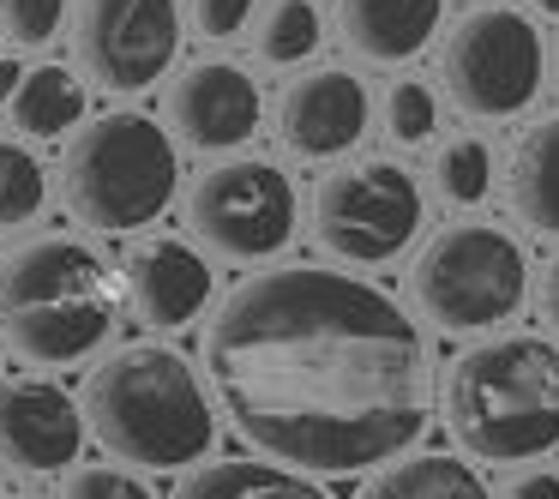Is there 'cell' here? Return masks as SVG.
Masks as SVG:
<instances>
[{
    "label": "cell",
    "instance_id": "1",
    "mask_svg": "<svg viewBox=\"0 0 559 499\" xmlns=\"http://www.w3.org/2000/svg\"><path fill=\"white\" fill-rule=\"evenodd\" d=\"M205 373L265 458L313 475L391 463L427 427V355L391 295L343 271H265L205 331Z\"/></svg>",
    "mask_w": 559,
    "mask_h": 499
},
{
    "label": "cell",
    "instance_id": "2",
    "mask_svg": "<svg viewBox=\"0 0 559 499\" xmlns=\"http://www.w3.org/2000/svg\"><path fill=\"white\" fill-rule=\"evenodd\" d=\"M445 415L481 463H523L559 445V349L542 337H493L445 379Z\"/></svg>",
    "mask_w": 559,
    "mask_h": 499
},
{
    "label": "cell",
    "instance_id": "3",
    "mask_svg": "<svg viewBox=\"0 0 559 499\" xmlns=\"http://www.w3.org/2000/svg\"><path fill=\"white\" fill-rule=\"evenodd\" d=\"M115 307H121V295H115L103 259L79 241H61V235L19 247L0 265V325L25 361H85L115 331Z\"/></svg>",
    "mask_w": 559,
    "mask_h": 499
},
{
    "label": "cell",
    "instance_id": "4",
    "mask_svg": "<svg viewBox=\"0 0 559 499\" xmlns=\"http://www.w3.org/2000/svg\"><path fill=\"white\" fill-rule=\"evenodd\" d=\"M85 415L97 439L127 463L181 470L211 445V397L175 349H121L85 385Z\"/></svg>",
    "mask_w": 559,
    "mask_h": 499
},
{
    "label": "cell",
    "instance_id": "5",
    "mask_svg": "<svg viewBox=\"0 0 559 499\" xmlns=\"http://www.w3.org/2000/svg\"><path fill=\"white\" fill-rule=\"evenodd\" d=\"M175 199V145L151 115H103L67 151V205L97 229H139Z\"/></svg>",
    "mask_w": 559,
    "mask_h": 499
},
{
    "label": "cell",
    "instance_id": "6",
    "mask_svg": "<svg viewBox=\"0 0 559 499\" xmlns=\"http://www.w3.org/2000/svg\"><path fill=\"white\" fill-rule=\"evenodd\" d=\"M523 283H530L523 247L487 223H457L433 235L427 253L415 259V301L445 331H481L511 319L523 301Z\"/></svg>",
    "mask_w": 559,
    "mask_h": 499
},
{
    "label": "cell",
    "instance_id": "7",
    "mask_svg": "<svg viewBox=\"0 0 559 499\" xmlns=\"http://www.w3.org/2000/svg\"><path fill=\"white\" fill-rule=\"evenodd\" d=\"M542 37L523 13L511 7H481L469 13L445 43V91L463 115L481 121H506V115L530 109L542 91Z\"/></svg>",
    "mask_w": 559,
    "mask_h": 499
},
{
    "label": "cell",
    "instance_id": "8",
    "mask_svg": "<svg viewBox=\"0 0 559 499\" xmlns=\"http://www.w3.org/2000/svg\"><path fill=\"white\" fill-rule=\"evenodd\" d=\"M313 229L349 265H385L421 229V187L397 163H361L319 187Z\"/></svg>",
    "mask_w": 559,
    "mask_h": 499
},
{
    "label": "cell",
    "instance_id": "9",
    "mask_svg": "<svg viewBox=\"0 0 559 499\" xmlns=\"http://www.w3.org/2000/svg\"><path fill=\"white\" fill-rule=\"evenodd\" d=\"M193 229L229 259H265L295 235V187L271 163H223L193 187Z\"/></svg>",
    "mask_w": 559,
    "mask_h": 499
},
{
    "label": "cell",
    "instance_id": "10",
    "mask_svg": "<svg viewBox=\"0 0 559 499\" xmlns=\"http://www.w3.org/2000/svg\"><path fill=\"white\" fill-rule=\"evenodd\" d=\"M181 49L175 0H85L79 7V61L103 91H145L169 73Z\"/></svg>",
    "mask_w": 559,
    "mask_h": 499
},
{
    "label": "cell",
    "instance_id": "11",
    "mask_svg": "<svg viewBox=\"0 0 559 499\" xmlns=\"http://www.w3.org/2000/svg\"><path fill=\"white\" fill-rule=\"evenodd\" d=\"M85 445V415L43 379L0 385V458L19 470H61Z\"/></svg>",
    "mask_w": 559,
    "mask_h": 499
},
{
    "label": "cell",
    "instance_id": "12",
    "mask_svg": "<svg viewBox=\"0 0 559 499\" xmlns=\"http://www.w3.org/2000/svg\"><path fill=\"white\" fill-rule=\"evenodd\" d=\"M169 115L193 151H235L259 127V85L229 61H199L175 85Z\"/></svg>",
    "mask_w": 559,
    "mask_h": 499
},
{
    "label": "cell",
    "instance_id": "13",
    "mask_svg": "<svg viewBox=\"0 0 559 499\" xmlns=\"http://www.w3.org/2000/svg\"><path fill=\"white\" fill-rule=\"evenodd\" d=\"M367 133V91L355 73H313L295 79L283 97V145L295 157H337Z\"/></svg>",
    "mask_w": 559,
    "mask_h": 499
},
{
    "label": "cell",
    "instance_id": "14",
    "mask_svg": "<svg viewBox=\"0 0 559 499\" xmlns=\"http://www.w3.org/2000/svg\"><path fill=\"white\" fill-rule=\"evenodd\" d=\"M127 283H133L139 319H151L157 331L187 325V319L205 307V295H211V271H205V259H199L187 241H151V247H139Z\"/></svg>",
    "mask_w": 559,
    "mask_h": 499
},
{
    "label": "cell",
    "instance_id": "15",
    "mask_svg": "<svg viewBox=\"0 0 559 499\" xmlns=\"http://www.w3.org/2000/svg\"><path fill=\"white\" fill-rule=\"evenodd\" d=\"M439 13H445V0H337L349 49L379 67L421 55L439 31Z\"/></svg>",
    "mask_w": 559,
    "mask_h": 499
},
{
    "label": "cell",
    "instance_id": "16",
    "mask_svg": "<svg viewBox=\"0 0 559 499\" xmlns=\"http://www.w3.org/2000/svg\"><path fill=\"white\" fill-rule=\"evenodd\" d=\"M511 205L535 235H559V121H542L511 163Z\"/></svg>",
    "mask_w": 559,
    "mask_h": 499
},
{
    "label": "cell",
    "instance_id": "17",
    "mask_svg": "<svg viewBox=\"0 0 559 499\" xmlns=\"http://www.w3.org/2000/svg\"><path fill=\"white\" fill-rule=\"evenodd\" d=\"M175 499H325L307 475L277 470V463H211L187 475Z\"/></svg>",
    "mask_w": 559,
    "mask_h": 499
},
{
    "label": "cell",
    "instance_id": "18",
    "mask_svg": "<svg viewBox=\"0 0 559 499\" xmlns=\"http://www.w3.org/2000/svg\"><path fill=\"white\" fill-rule=\"evenodd\" d=\"M85 115V85L67 67H31L13 91V127L31 139H55Z\"/></svg>",
    "mask_w": 559,
    "mask_h": 499
},
{
    "label": "cell",
    "instance_id": "19",
    "mask_svg": "<svg viewBox=\"0 0 559 499\" xmlns=\"http://www.w3.org/2000/svg\"><path fill=\"white\" fill-rule=\"evenodd\" d=\"M361 499H487V487L457 458H409L379 470Z\"/></svg>",
    "mask_w": 559,
    "mask_h": 499
},
{
    "label": "cell",
    "instance_id": "20",
    "mask_svg": "<svg viewBox=\"0 0 559 499\" xmlns=\"http://www.w3.org/2000/svg\"><path fill=\"white\" fill-rule=\"evenodd\" d=\"M319 49V7L313 0H277L265 13V31H259V55L271 67H295Z\"/></svg>",
    "mask_w": 559,
    "mask_h": 499
},
{
    "label": "cell",
    "instance_id": "21",
    "mask_svg": "<svg viewBox=\"0 0 559 499\" xmlns=\"http://www.w3.org/2000/svg\"><path fill=\"white\" fill-rule=\"evenodd\" d=\"M43 169L25 145H7L0 139V229H13V223H31L43 211Z\"/></svg>",
    "mask_w": 559,
    "mask_h": 499
},
{
    "label": "cell",
    "instance_id": "22",
    "mask_svg": "<svg viewBox=\"0 0 559 499\" xmlns=\"http://www.w3.org/2000/svg\"><path fill=\"white\" fill-rule=\"evenodd\" d=\"M487 181H493V151L481 139H457V145L439 151V193L451 205H475L487 199Z\"/></svg>",
    "mask_w": 559,
    "mask_h": 499
},
{
    "label": "cell",
    "instance_id": "23",
    "mask_svg": "<svg viewBox=\"0 0 559 499\" xmlns=\"http://www.w3.org/2000/svg\"><path fill=\"white\" fill-rule=\"evenodd\" d=\"M61 19H67V0H0V25H7L13 43H25V49L49 43L61 31Z\"/></svg>",
    "mask_w": 559,
    "mask_h": 499
},
{
    "label": "cell",
    "instance_id": "24",
    "mask_svg": "<svg viewBox=\"0 0 559 499\" xmlns=\"http://www.w3.org/2000/svg\"><path fill=\"white\" fill-rule=\"evenodd\" d=\"M385 115H391V139H397V145H421V139L433 133V91L403 79V85H391Z\"/></svg>",
    "mask_w": 559,
    "mask_h": 499
},
{
    "label": "cell",
    "instance_id": "25",
    "mask_svg": "<svg viewBox=\"0 0 559 499\" xmlns=\"http://www.w3.org/2000/svg\"><path fill=\"white\" fill-rule=\"evenodd\" d=\"M253 7H259V0H193V19H199V31H205V37L229 43V37H241V31H247Z\"/></svg>",
    "mask_w": 559,
    "mask_h": 499
},
{
    "label": "cell",
    "instance_id": "26",
    "mask_svg": "<svg viewBox=\"0 0 559 499\" xmlns=\"http://www.w3.org/2000/svg\"><path fill=\"white\" fill-rule=\"evenodd\" d=\"M67 499H151V494L121 470H79L67 482Z\"/></svg>",
    "mask_w": 559,
    "mask_h": 499
},
{
    "label": "cell",
    "instance_id": "27",
    "mask_svg": "<svg viewBox=\"0 0 559 499\" xmlns=\"http://www.w3.org/2000/svg\"><path fill=\"white\" fill-rule=\"evenodd\" d=\"M511 499H559V475L535 470V475H518V487H511Z\"/></svg>",
    "mask_w": 559,
    "mask_h": 499
},
{
    "label": "cell",
    "instance_id": "28",
    "mask_svg": "<svg viewBox=\"0 0 559 499\" xmlns=\"http://www.w3.org/2000/svg\"><path fill=\"white\" fill-rule=\"evenodd\" d=\"M542 313H547V325L559 331V259H554V271H547V283H542Z\"/></svg>",
    "mask_w": 559,
    "mask_h": 499
},
{
    "label": "cell",
    "instance_id": "29",
    "mask_svg": "<svg viewBox=\"0 0 559 499\" xmlns=\"http://www.w3.org/2000/svg\"><path fill=\"white\" fill-rule=\"evenodd\" d=\"M19 79H25V67H13V61H0V103L19 91Z\"/></svg>",
    "mask_w": 559,
    "mask_h": 499
},
{
    "label": "cell",
    "instance_id": "30",
    "mask_svg": "<svg viewBox=\"0 0 559 499\" xmlns=\"http://www.w3.org/2000/svg\"><path fill=\"white\" fill-rule=\"evenodd\" d=\"M535 7H542V13H554V19H559V0H535Z\"/></svg>",
    "mask_w": 559,
    "mask_h": 499
}]
</instances>
